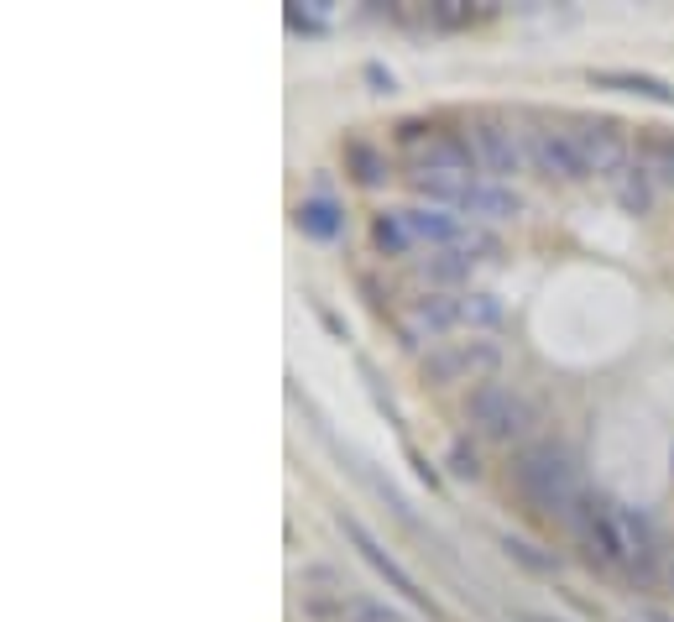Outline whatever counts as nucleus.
I'll list each match as a JSON object with an SVG mask.
<instances>
[{"mask_svg":"<svg viewBox=\"0 0 674 622\" xmlns=\"http://www.w3.org/2000/svg\"><path fill=\"white\" fill-rule=\"evenodd\" d=\"M513 622H560V617H539V612H513Z\"/></svg>","mask_w":674,"mask_h":622,"instance_id":"nucleus-24","label":"nucleus"},{"mask_svg":"<svg viewBox=\"0 0 674 622\" xmlns=\"http://www.w3.org/2000/svg\"><path fill=\"white\" fill-rule=\"evenodd\" d=\"M450 471H455V476H466V481H471V476H481L476 450H471V445H450Z\"/></svg>","mask_w":674,"mask_h":622,"instance_id":"nucleus-22","label":"nucleus"},{"mask_svg":"<svg viewBox=\"0 0 674 622\" xmlns=\"http://www.w3.org/2000/svg\"><path fill=\"white\" fill-rule=\"evenodd\" d=\"M497 361L502 351L492 340H450V345H439V351L424 356V382L434 387H455V382H486L497 372Z\"/></svg>","mask_w":674,"mask_h":622,"instance_id":"nucleus-3","label":"nucleus"},{"mask_svg":"<svg viewBox=\"0 0 674 622\" xmlns=\"http://www.w3.org/2000/svg\"><path fill=\"white\" fill-rule=\"evenodd\" d=\"M502 304L492 293H460V330H497Z\"/></svg>","mask_w":674,"mask_h":622,"instance_id":"nucleus-19","label":"nucleus"},{"mask_svg":"<svg viewBox=\"0 0 674 622\" xmlns=\"http://www.w3.org/2000/svg\"><path fill=\"white\" fill-rule=\"evenodd\" d=\"M492 251H497L492 236H481V230H466V241H460V246H450V251H429V257L418 262V278L434 283V293H460L455 283L471 278V267L486 262Z\"/></svg>","mask_w":674,"mask_h":622,"instance_id":"nucleus-7","label":"nucleus"},{"mask_svg":"<svg viewBox=\"0 0 674 622\" xmlns=\"http://www.w3.org/2000/svg\"><path fill=\"white\" fill-rule=\"evenodd\" d=\"M466 142H471V152H476V168H486L492 178H507V173H523V168H528V136H523L518 126L476 121Z\"/></svg>","mask_w":674,"mask_h":622,"instance_id":"nucleus-6","label":"nucleus"},{"mask_svg":"<svg viewBox=\"0 0 674 622\" xmlns=\"http://www.w3.org/2000/svg\"><path fill=\"white\" fill-rule=\"evenodd\" d=\"M502 549H507V560H518L523 570H539V575H549V570H554V555H539V549H533L528 539H513V534H507V539H502Z\"/></svg>","mask_w":674,"mask_h":622,"instance_id":"nucleus-21","label":"nucleus"},{"mask_svg":"<svg viewBox=\"0 0 674 622\" xmlns=\"http://www.w3.org/2000/svg\"><path fill=\"white\" fill-rule=\"evenodd\" d=\"M408 225L418 246H434V251H450L466 241V225H460V210H439V204H413L408 210Z\"/></svg>","mask_w":674,"mask_h":622,"instance_id":"nucleus-11","label":"nucleus"},{"mask_svg":"<svg viewBox=\"0 0 674 622\" xmlns=\"http://www.w3.org/2000/svg\"><path fill=\"white\" fill-rule=\"evenodd\" d=\"M466 419L486 434V440H518V434L533 424V408L513 393V387L481 382V387H471V398H466Z\"/></svg>","mask_w":674,"mask_h":622,"instance_id":"nucleus-4","label":"nucleus"},{"mask_svg":"<svg viewBox=\"0 0 674 622\" xmlns=\"http://www.w3.org/2000/svg\"><path fill=\"white\" fill-rule=\"evenodd\" d=\"M528 163L544 178H560V183L586 178V163H580V147H575L570 131H528Z\"/></svg>","mask_w":674,"mask_h":622,"instance_id":"nucleus-9","label":"nucleus"},{"mask_svg":"<svg viewBox=\"0 0 674 622\" xmlns=\"http://www.w3.org/2000/svg\"><path fill=\"white\" fill-rule=\"evenodd\" d=\"M575 147H580V163H586V178H622L627 168H633V157H627V136L617 121H580L575 131Z\"/></svg>","mask_w":674,"mask_h":622,"instance_id":"nucleus-5","label":"nucleus"},{"mask_svg":"<svg viewBox=\"0 0 674 622\" xmlns=\"http://www.w3.org/2000/svg\"><path fill=\"white\" fill-rule=\"evenodd\" d=\"M643 173L654 178V183H674V136H654V142L643 147Z\"/></svg>","mask_w":674,"mask_h":622,"instance_id":"nucleus-20","label":"nucleus"},{"mask_svg":"<svg viewBox=\"0 0 674 622\" xmlns=\"http://www.w3.org/2000/svg\"><path fill=\"white\" fill-rule=\"evenodd\" d=\"M513 487H518V497L528 502V508L544 513V518L575 523V513L586 508V481H580V466L570 460V450L549 445V440L528 445L513 460Z\"/></svg>","mask_w":674,"mask_h":622,"instance_id":"nucleus-1","label":"nucleus"},{"mask_svg":"<svg viewBox=\"0 0 674 622\" xmlns=\"http://www.w3.org/2000/svg\"><path fill=\"white\" fill-rule=\"evenodd\" d=\"M371 241H377L382 257H408V251L418 246L413 225H408V210H382L377 220H371Z\"/></svg>","mask_w":674,"mask_h":622,"instance_id":"nucleus-15","label":"nucleus"},{"mask_svg":"<svg viewBox=\"0 0 674 622\" xmlns=\"http://www.w3.org/2000/svg\"><path fill=\"white\" fill-rule=\"evenodd\" d=\"M591 89H617V95H638L654 105H674V84L654 74H633V68H591Z\"/></svg>","mask_w":674,"mask_h":622,"instance_id":"nucleus-13","label":"nucleus"},{"mask_svg":"<svg viewBox=\"0 0 674 622\" xmlns=\"http://www.w3.org/2000/svg\"><path fill=\"white\" fill-rule=\"evenodd\" d=\"M612 194H617V204L627 215H643L648 204H654V178L643 173V163H633L622 178H612Z\"/></svg>","mask_w":674,"mask_h":622,"instance_id":"nucleus-17","label":"nucleus"},{"mask_svg":"<svg viewBox=\"0 0 674 622\" xmlns=\"http://www.w3.org/2000/svg\"><path fill=\"white\" fill-rule=\"evenodd\" d=\"M340 528H345V539H351V544L361 549V560H366L371 570H377V575H382V581H387L392 591H403V596H408V602H418V607H429V612H434V602H429V591H418V581H413V575H408V570H403L398 560H392V555H387V549H382L377 539H371V534H366V528H361V518H340Z\"/></svg>","mask_w":674,"mask_h":622,"instance_id":"nucleus-10","label":"nucleus"},{"mask_svg":"<svg viewBox=\"0 0 674 622\" xmlns=\"http://www.w3.org/2000/svg\"><path fill=\"white\" fill-rule=\"evenodd\" d=\"M398 330L408 345H429V340H445L450 330H460V293H424L403 309Z\"/></svg>","mask_w":674,"mask_h":622,"instance_id":"nucleus-8","label":"nucleus"},{"mask_svg":"<svg viewBox=\"0 0 674 622\" xmlns=\"http://www.w3.org/2000/svg\"><path fill=\"white\" fill-rule=\"evenodd\" d=\"M434 21H439V27H466L471 11H460V0H439V6H434Z\"/></svg>","mask_w":674,"mask_h":622,"instance_id":"nucleus-23","label":"nucleus"},{"mask_svg":"<svg viewBox=\"0 0 674 622\" xmlns=\"http://www.w3.org/2000/svg\"><path fill=\"white\" fill-rule=\"evenodd\" d=\"M345 168H351V178L361 183V189H377V183L387 178V157L371 142H345Z\"/></svg>","mask_w":674,"mask_h":622,"instance_id":"nucleus-18","label":"nucleus"},{"mask_svg":"<svg viewBox=\"0 0 674 622\" xmlns=\"http://www.w3.org/2000/svg\"><path fill=\"white\" fill-rule=\"evenodd\" d=\"M309 617H330V622H403L398 607L371 602V596H335V602H309Z\"/></svg>","mask_w":674,"mask_h":622,"instance_id":"nucleus-14","label":"nucleus"},{"mask_svg":"<svg viewBox=\"0 0 674 622\" xmlns=\"http://www.w3.org/2000/svg\"><path fill=\"white\" fill-rule=\"evenodd\" d=\"M575 539L586 544V555L612 565V570H643L648 555H654V539H648V523L633 518L617 502H586L575 513Z\"/></svg>","mask_w":674,"mask_h":622,"instance_id":"nucleus-2","label":"nucleus"},{"mask_svg":"<svg viewBox=\"0 0 674 622\" xmlns=\"http://www.w3.org/2000/svg\"><path fill=\"white\" fill-rule=\"evenodd\" d=\"M293 215H298V225H304V236H314V241H335L345 230V215L335 210L330 199H304Z\"/></svg>","mask_w":674,"mask_h":622,"instance_id":"nucleus-16","label":"nucleus"},{"mask_svg":"<svg viewBox=\"0 0 674 622\" xmlns=\"http://www.w3.org/2000/svg\"><path fill=\"white\" fill-rule=\"evenodd\" d=\"M460 215H471V220H513L523 204H518V194L507 189V183H497V178H476L466 194H460V204H455Z\"/></svg>","mask_w":674,"mask_h":622,"instance_id":"nucleus-12","label":"nucleus"}]
</instances>
